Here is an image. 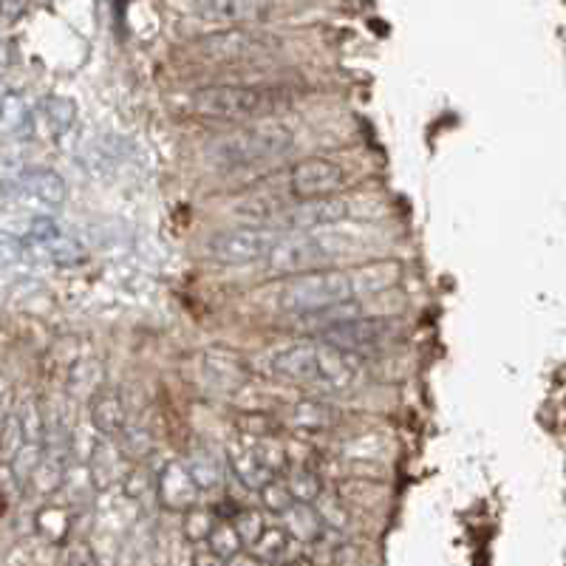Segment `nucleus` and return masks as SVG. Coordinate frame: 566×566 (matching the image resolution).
<instances>
[{"instance_id":"nucleus-1","label":"nucleus","mask_w":566,"mask_h":566,"mask_svg":"<svg viewBox=\"0 0 566 566\" xmlns=\"http://www.w3.org/2000/svg\"><path fill=\"white\" fill-rule=\"evenodd\" d=\"M272 374L286 383L334 394V391H346L357 383L360 357L315 337L309 343H295L289 349L278 351L272 357Z\"/></svg>"},{"instance_id":"nucleus-2","label":"nucleus","mask_w":566,"mask_h":566,"mask_svg":"<svg viewBox=\"0 0 566 566\" xmlns=\"http://www.w3.org/2000/svg\"><path fill=\"white\" fill-rule=\"evenodd\" d=\"M292 102V91L283 85H210L193 97L196 114L221 122L264 119Z\"/></svg>"},{"instance_id":"nucleus-3","label":"nucleus","mask_w":566,"mask_h":566,"mask_svg":"<svg viewBox=\"0 0 566 566\" xmlns=\"http://www.w3.org/2000/svg\"><path fill=\"white\" fill-rule=\"evenodd\" d=\"M354 283L351 272L340 269H312V272H300L292 275L283 283L278 292V309L286 315L309 317L317 312H326L332 306L349 303L354 300Z\"/></svg>"},{"instance_id":"nucleus-4","label":"nucleus","mask_w":566,"mask_h":566,"mask_svg":"<svg viewBox=\"0 0 566 566\" xmlns=\"http://www.w3.org/2000/svg\"><path fill=\"white\" fill-rule=\"evenodd\" d=\"M292 145H295V136L289 128H283L278 122H258L218 139L210 148V159L224 170H241V167L275 162L286 156Z\"/></svg>"},{"instance_id":"nucleus-5","label":"nucleus","mask_w":566,"mask_h":566,"mask_svg":"<svg viewBox=\"0 0 566 566\" xmlns=\"http://www.w3.org/2000/svg\"><path fill=\"white\" fill-rule=\"evenodd\" d=\"M337 255L332 238L323 233H292L278 235L275 247L267 255V267L272 275H300L320 269L329 258Z\"/></svg>"},{"instance_id":"nucleus-6","label":"nucleus","mask_w":566,"mask_h":566,"mask_svg":"<svg viewBox=\"0 0 566 566\" xmlns=\"http://www.w3.org/2000/svg\"><path fill=\"white\" fill-rule=\"evenodd\" d=\"M230 467L238 482H244L250 490H264L286 467V450L272 436L269 439L241 436L230 445Z\"/></svg>"},{"instance_id":"nucleus-7","label":"nucleus","mask_w":566,"mask_h":566,"mask_svg":"<svg viewBox=\"0 0 566 566\" xmlns=\"http://www.w3.org/2000/svg\"><path fill=\"white\" fill-rule=\"evenodd\" d=\"M278 235L261 227H238V230H224L207 241V255L224 264V267H247L255 261H267V255L275 247Z\"/></svg>"},{"instance_id":"nucleus-8","label":"nucleus","mask_w":566,"mask_h":566,"mask_svg":"<svg viewBox=\"0 0 566 566\" xmlns=\"http://www.w3.org/2000/svg\"><path fill=\"white\" fill-rule=\"evenodd\" d=\"M320 340L332 343L337 349L349 351L354 357L377 354L388 349L397 340V323L394 320H377V317H354L349 323H340L329 332L320 334Z\"/></svg>"},{"instance_id":"nucleus-9","label":"nucleus","mask_w":566,"mask_h":566,"mask_svg":"<svg viewBox=\"0 0 566 566\" xmlns=\"http://www.w3.org/2000/svg\"><path fill=\"white\" fill-rule=\"evenodd\" d=\"M346 182L343 167L332 159H303L289 170V190L300 201L329 199Z\"/></svg>"},{"instance_id":"nucleus-10","label":"nucleus","mask_w":566,"mask_h":566,"mask_svg":"<svg viewBox=\"0 0 566 566\" xmlns=\"http://www.w3.org/2000/svg\"><path fill=\"white\" fill-rule=\"evenodd\" d=\"M349 218V201L343 199H312L300 201L295 207H283L275 230H289V233H317L323 227L340 224Z\"/></svg>"},{"instance_id":"nucleus-11","label":"nucleus","mask_w":566,"mask_h":566,"mask_svg":"<svg viewBox=\"0 0 566 566\" xmlns=\"http://www.w3.org/2000/svg\"><path fill=\"white\" fill-rule=\"evenodd\" d=\"M272 49V40L258 32L247 29H224V32L207 34L199 40V51L207 60L216 63H241L258 54H267Z\"/></svg>"},{"instance_id":"nucleus-12","label":"nucleus","mask_w":566,"mask_h":566,"mask_svg":"<svg viewBox=\"0 0 566 566\" xmlns=\"http://www.w3.org/2000/svg\"><path fill=\"white\" fill-rule=\"evenodd\" d=\"M29 241L57 264H80L85 258L83 247L71 235L63 233L51 218H37L34 221L32 230H29Z\"/></svg>"},{"instance_id":"nucleus-13","label":"nucleus","mask_w":566,"mask_h":566,"mask_svg":"<svg viewBox=\"0 0 566 566\" xmlns=\"http://www.w3.org/2000/svg\"><path fill=\"white\" fill-rule=\"evenodd\" d=\"M196 15L213 23H250L267 15L272 0H190Z\"/></svg>"},{"instance_id":"nucleus-14","label":"nucleus","mask_w":566,"mask_h":566,"mask_svg":"<svg viewBox=\"0 0 566 566\" xmlns=\"http://www.w3.org/2000/svg\"><path fill=\"white\" fill-rule=\"evenodd\" d=\"M159 496L167 510H190L199 499V484L190 476V470L182 462H167L159 476Z\"/></svg>"},{"instance_id":"nucleus-15","label":"nucleus","mask_w":566,"mask_h":566,"mask_svg":"<svg viewBox=\"0 0 566 566\" xmlns=\"http://www.w3.org/2000/svg\"><path fill=\"white\" fill-rule=\"evenodd\" d=\"M91 419H94V428L108 436V439H117L125 433V408L114 391H100L94 402H91Z\"/></svg>"},{"instance_id":"nucleus-16","label":"nucleus","mask_w":566,"mask_h":566,"mask_svg":"<svg viewBox=\"0 0 566 566\" xmlns=\"http://www.w3.org/2000/svg\"><path fill=\"white\" fill-rule=\"evenodd\" d=\"M20 187L23 193H29L37 201L43 204H60L66 201V182L54 173V170H46V167H32L20 176Z\"/></svg>"},{"instance_id":"nucleus-17","label":"nucleus","mask_w":566,"mask_h":566,"mask_svg":"<svg viewBox=\"0 0 566 566\" xmlns=\"http://www.w3.org/2000/svg\"><path fill=\"white\" fill-rule=\"evenodd\" d=\"M283 530L292 535V538H298V541H306V544H312V541H320V535H323V518L317 513L312 504H292L286 513H283Z\"/></svg>"},{"instance_id":"nucleus-18","label":"nucleus","mask_w":566,"mask_h":566,"mask_svg":"<svg viewBox=\"0 0 566 566\" xmlns=\"http://www.w3.org/2000/svg\"><path fill=\"white\" fill-rule=\"evenodd\" d=\"M286 422L295 428V431H329L334 422H337V411L332 405L320 400H303L298 405H292Z\"/></svg>"},{"instance_id":"nucleus-19","label":"nucleus","mask_w":566,"mask_h":566,"mask_svg":"<svg viewBox=\"0 0 566 566\" xmlns=\"http://www.w3.org/2000/svg\"><path fill=\"white\" fill-rule=\"evenodd\" d=\"M400 275V264H368V267L351 272V283H354V295H374L383 292Z\"/></svg>"},{"instance_id":"nucleus-20","label":"nucleus","mask_w":566,"mask_h":566,"mask_svg":"<svg viewBox=\"0 0 566 566\" xmlns=\"http://www.w3.org/2000/svg\"><path fill=\"white\" fill-rule=\"evenodd\" d=\"M286 487H289L292 499L298 501V504H315L323 496V482H320V476H317L312 467L300 465L295 470H289Z\"/></svg>"},{"instance_id":"nucleus-21","label":"nucleus","mask_w":566,"mask_h":566,"mask_svg":"<svg viewBox=\"0 0 566 566\" xmlns=\"http://www.w3.org/2000/svg\"><path fill=\"white\" fill-rule=\"evenodd\" d=\"M187 470L190 476L196 479L199 490H210V487H218L221 484V462H218L213 453L207 450H199L187 459Z\"/></svg>"},{"instance_id":"nucleus-22","label":"nucleus","mask_w":566,"mask_h":566,"mask_svg":"<svg viewBox=\"0 0 566 566\" xmlns=\"http://www.w3.org/2000/svg\"><path fill=\"white\" fill-rule=\"evenodd\" d=\"M244 547V541H241V535L238 530L233 527V521H221L213 527V533L207 538V550H213L218 558H224V561H230L235 558L238 552Z\"/></svg>"},{"instance_id":"nucleus-23","label":"nucleus","mask_w":566,"mask_h":566,"mask_svg":"<svg viewBox=\"0 0 566 566\" xmlns=\"http://www.w3.org/2000/svg\"><path fill=\"white\" fill-rule=\"evenodd\" d=\"M289 547V533L283 527H267L264 535L252 544V555L258 561H278Z\"/></svg>"},{"instance_id":"nucleus-24","label":"nucleus","mask_w":566,"mask_h":566,"mask_svg":"<svg viewBox=\"0 0 566 566\" xmlns=\"http://www.w3.org/2000/svg\"><path fill=\"white\" fill-rule=\"evenodd\" d=\"M213 510H207V507H190L187 513H184V535L190 538V541H207L210 533H213Z\"/></svg>"},{"instance_id":"nucleus-25","label":"nucleus","mask_w":566,"mask_h":566,"mask_svg":"<svg viewBox=\"0 0 566 566\" xmlns=\"http://www.w3.org/2000/svg\"><path fill=\"white\" fill-rule=\"evenodd\" d=\"M233 527L238 530V535H241V541L244 544H255L261 535H264V516L258 513V510H252V507H244V510H238L233 518Z\"/></svg>"},{"instance_id":"nucleus-26","label":"nucleus","mask_w":566,"mask_h":566,"mask_svg":"<svg viewBox=\"0 0 566 566\" xmlns=\"http://www.w3.org/2000/svg\"><path fill=\"white\" fill-rule=\"evenodd\" d=\"M261 493V501L267 504L269 513H275V516H283L292 504H295V499H292V493H289V487H286V482H269L264 490H258Z\"/></svg>"},{"instance_id":"nucleus-27","label":"nucleus","mask_w":566,"mask_h":566,"mask_svg":"<svg viewBox=\"0 0 566 566\" xmlns=\"http://www.w3.org/2000/svg\"><path fill=\"white\" fill-rule=\"evenodd\" d=\"M241 436H252V439H269L275 431V419H269L267 414H244L238 419Z\"/></svg>"},{"instance_id":"nucleus-28","label":"nucleus","mask_w":566,"mask_h":566,"mask_svg":"<svg viewBox=\"0 0 566 566\" xmlns=\"http://www.w3.org/2000/svg\"><path fill=\"white\" fill-rule=\"evenodd\" d=\"M74 114H77V108H74V102L68 100H51L49 102V122L54 125V131L57 134H63L71 128V122H74Z\"/></svg>"},{"instance_id":"nucleus-29","label":"nucleus","mask_w":566,"mask_h":566,"mask_svg":"<svg viewBox=\"0 0 566 566\" xmlns=\"http://www.w3.org/2000/svg\"><path fill=\"white\" fill-rule=\"evenodd\" d=\"M23 252V244L12 238V235L0 233V267H6V264H12L17 261V255Z\"/></svg>"},{"instance_id":"nucleus-30","label":"nucleus","mask_w":566,"mask_h":566,"mask_svg":"<svg viewBox=\"0 0 566 566\" xmlns=\"http://www.w3.org/2000/svg\"><path fill=\"white\" fill-rule=\"evenodd\" d=\"M66 566H100V564H97V555H94V550H91L88 544H77V547L68 550Z\"/></svg>"},{"instance_id":"nucleus-31","label":"nucleus","mask_w":566,"mask_h":566,"mask_svg":"<svg viewBox=\"0 0 566 566\" xmlns=\"http://www.w3.org/2000/svg\"><path fill=\"white\" fill-rule=\"evenodd\" d=\"M193 566H227V561L218 558L213 550H199L193 555Z\"/></svg>"},{"instance_id":"nucleus-32","label":"nucleus","mask_w":566,"mask_h":566,"mask_svg":"<svg viewBox=\"0 0 566 566\" xmlns=\"http://www.w3.org/2000/svg\"><path fill=\"white\" fill-rule=\"evenodd\" d=\"M227 566H264V561H258L255 555H247V552H238L235 558L227 561Z\"/></svg>"},{"instance_id":"nucleus-33","label":"nucleus","mask_w":566,"mask_h":566,"mask_svg":"<svg viewBox=\"0 0 566 566\" xmlns=\"http://www.w3.org/2000/svg\"><path fill=\"white\" fill-rule=\"evenodd\" d=\"M281 566H315L309 558H295V561H286V564H281Z\"/></svg>"},{"instance_id":"nucleus-34","label":"nucleus","mask_w":566,"mask_h":566,"mask_svg":"<svg viewBox=\"0 0 566 566\" xmlns=\"http://www.w3.org/2000/svg\"><path fill=\"white\" fill-rule=\"evenodd\" d=\"M0 501H3V496H0ZM3 510H6V504H0V516H3Z\"/></svg>"}]
</instances>
